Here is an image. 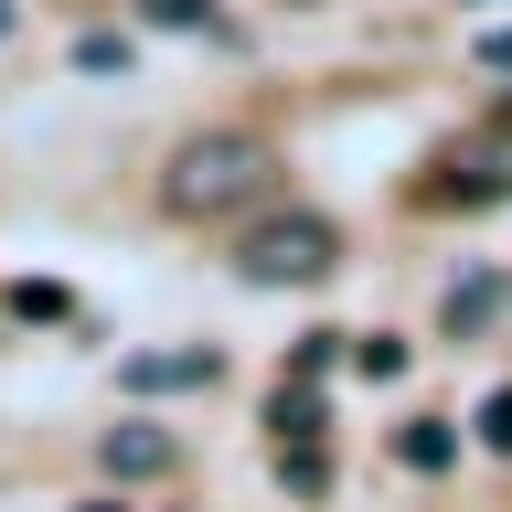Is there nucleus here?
Segmentation results:
<instances>
[{"label": "nucleus", "mask_w": 512, "mask_h": 512, "mask_svg": "<svg viewBox=\"0 0 512 512\" xmlns=\"http://www.w3.org/2000/svg\"><path fill=\"white\" fill-rule=\"evenodd\" d=\"M395 459H406V470H448V427H427V416L395 427Z\"/></svg>", "instance_id": "6"}, {"label": "nucleus", "mask_w": 512, "mask_h": 512, "mask_svg": "<svg viewBox=\"0 0 512 512\" xmlns=\"http://www.w3.org/2000/svg\"><path fill=\"white\" fill-rule=\"evenodd\" d=\"M160 384H214V352H171V363L139 352V363H128V395H160Z\"/></svg>", "instance_id": "4"}, {"label": "nucleus", "mask_w": 512, "mask_h": 512, "mask_svg": "<svg viewBox=\"0 0 512 512\" xmlns=\"http://www.w3.org/2000/svg\"><path fill=\"white\" fill-rule=\"evenodd\" d=\"M342 256V235H331V214H267L246 224V246H235V267H246L256 288H310L320 267Z\"/></svg>", "instance_id": "2"}, {"label": "nucleus", "mask_w": 512, "mask_h": 512, "mask_svg": "<svg viewBox=\"0 0 512 512\" xmlns=\"http://www.w3.org/2000/svg\"><path fill=\"white\" fill-rule=\"evenodd\" d=\"M352 363H363L374 384H395V374H406V342H384V331H363V352H352Z\"/></svg>", "instance_id": "9"}, {"label": "nucleus", "mask_w": 512, "mask_h": 512, "mask_svg": "<svg viewBox=\"0 0 512 512\" xmlns=\"http://www.w3.org/2000/svg\"><path fill=\"white\" fill-rule=\"evenodd\" d=\"M75 512H118V502H75Z\"/></svg>", "instance_id": "13"}, {"label": "nucleus", "mask_w": 512, "mask_h": 512, "mask_svg": "<svg viewBox=\"0 0 512 512\" xmlns=\"http://www.w3.org/2000/svg\"><path fill=\"white\" fill-rule=\"evenodd\" d=\"M416 192H427L438 214H480V203H502V192H512V128L448 139V150H438V171H427Z\"/></svg>", "instance_id": "3"}, {"label": "nucleus", "mask_w": 512, "mask_h": 512, "mask_svg": "<svg viewBox=\"0 0 512 512\" xmlns=\"http://www.w3.org/2000/svg\"><path fill=\"white\" fill-rule=\"evenodd\" d=\"M470 427H480V448H512V384H502V395H480Z\"/></svg>", "instance_id": "11"}, {"label": "nucleus", "mask_w": 512, "mask_h": 512, "mask_svg": "<svg viewBox=\"0 0 512 512\" xmlns=\"http://www.w3.org/2000/svg\"><path fill=\"white\" fill-rule=\"evenodd\" d=\"M278 438H288V448L320 438V395H310V384H288V395H278Z\"/></svg>", "instance_id": "8"}, {"label": "nucleus", "mask_w": 512, "mask_h": 512, "mask_svg": "<svg viewBox=\"0 0 512 512\" xmlns=\"http://www.w3.org/2000/svg\"><path fill=\"white\" fill-rule=\"evenodd\" d=\"M107 470H128V480L171 470V438H160V427H118V438H107Z\"/></svg>", "instance_id": "5"}, {"label": "nucleus", "mask_w": 512, "mask_h": 512, "mask_svg": "<svg viewBox=\"0 0 512 512\" xmlns=\"http://www.w3.org/2000/svg\"><path fill=\"white\" fill-rule=\"evenodd\" d=\"M139 11H150V22H171V32H203V22H214V0H139Z\"/></svg>", "instance_id": "12"}, {"label": "nucleus", "mask_w": 512, "mask_h": 512, "mask_svg": "<svg viewBox=\"0 0 512 512\" xmlns=\"http://www.w3.org/2000/svg\"><path fill=\"white\" fill-rule=\"evenodd\" d=\"M267 182H278V160L256 150L246 128H203V139H182L160 160V214L171 224H224V214H246Z\"/></svg>", "instance_id": "1"}, {"label": "nucleus", "mask_w": 512, "mask_h": 512, "mask_svg": "<svg viewBox=\"0 0 512 512\" xmlns=\"http://www.w3.org/2000/svg\"><path fill=\"white\" fill-rule=\"evenodd\" d=\"M278 480H288V491H299V502H320V491H331V459H320V448L299 438V448H288V459H278Z\"/></svg>", "instance_id": "7"}, {"label": "nucleus", "mask_w": 512, "mask_h": 512, "mask_svg": "<svg viewBox=\"0 0 512 512\" xmlns=\"http://www.w3.org/2000/svg\"><path fill=\"white\" fill-rule=\"evenodd\" d=\"M11 310H22V320H64V310H75V299H64L54 278H32V288H11Z\"/></svg>", "instance_id": "10"}]
</instances>
